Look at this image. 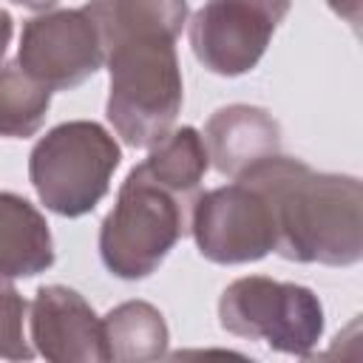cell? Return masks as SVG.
I'll return each mask as SVG.
<instances>
[{
    "label": "cell",
    "instance_id": "obj_6",
    "mask_svg": "<svg viewBox=\"0 0 363 363\" xmlns=\"http://www.w3.org/2000/svg\"><path fill=\"white\" fill-rule=\"evenodd\" d=\"M292 0H207L190 20L196 60L218 77L252 71Z\"/></svg>",
    "mask_w": 363,
    "mask_h": 363
},
{
    "label": "cell",
    "instance_id": "obj_4",
    "mask_svg": "<svg viewBox=\"0 0 363 363\" xmlns=\"http://www.w3.org/2000/svg\"><path fill=\"white\" fill-rule=\"evenodd\" d=\"M122 147L99 122L71 119L51 128L28 153V179L40 201L65 218L91 213L108 193Z\"/></svg>",
    "mask_w": 363,
    "mask_h": 363
},
{
    "label": "cell",
    "instance_id": "obj_16",
    "mask_svg": "<svg viewBox=\"0 0 363 363\" xmlns=\"http://www.w3.org/2000/svg\"><path fill=\"white\" fill-rule=\"evenodd\" d=\"M326 3H329V9H332L337 17H343L352 28L360 26V3H363V0H326Z\"/></svg>",
    "mask_w": 363,
    "mask_h": 363
},
{
    "label": "cell",
    "instance_id": "obj_5",
    "mask_svg": "<svg viewBox=\"0 0 363 363\" xmlns=\"http://www.w3.org/2000/svg\"><path fill=\"white\" fill-rule=\"evenodd\" d=\"M218 323L235 337L264 340L269 349L309 357L323 337V306L309 286L247 275L218 298Z\"/></svg>",
    "mask_w": 363,
    "mask_h": 363
},
{
    "label": "cell",
    "instance_id": "obj_13",
    "mask_svg": "<svg viewBox=\"0 0 363 363\" xmlns=\"http://www.w3.org/2000/svg\"><path fill=\"white\" fill-rule=\"evenodd\" d=\"M139 167L159 184L187 196V199H196L199 196L196 190L210 167L204 136L190 125L167 130L156 145H150V153Z\"/></svg>",
    "mask_w": 363,
    "mask_h": 363
},
{
    "label": "cell",
    "instance_id": "obj_15",
    "mask_svg": "<svg viewBox=\"0 0 363 363\" xmlns=\"http://www.w3.org/2000/svg\"><path fill=\"white\" fill-rule=\"evenodd\" d=\"M28 303L11 284V278L0 275V357L6 360H31L34 349L23 335Z\"/></svg>",
    "mask_w": 363,
    "mask_h": 363
},
{
    "label": "cell",
    "instance_id": "obj_12",
    "mask_svg": "<svg viewBox=\"0 0 363 363\" xmlns=\"http://www.w3.org/2000/svg\"><path fill=\"white\" fill-rule=\"evenodd\" d=\"M105 354L113 363H142L167 354L164 315L147 301H125L102 318Z\"/></svg>",
    "mask_w": 363,
    "mask_h": 363
},
{
    "label": "cell",
    "instance_id": "obj_2",
    "mask_svg": "<svg viewBox=\"0 0 363 363\" xmlns=\"http://www.w3.org/2000/svg\"><path fill=\"white\" fill-rule=\"evenodd\" d=\"M179 34L159 26L119 28L102 37L108 85V122L130 147L156 145L176 122L184 82L176 57Z\"/></svg>",
    "mask_w": 363,
    "mask_h": 363
},
{
    "label": "cell",
    "instance_id": "obj_17",
    "mask_svg": "<svg viewBox=\"0 0 363 363\" xmlns=\"http://www.w3.org/2000/svg\"><path fill=\"white\" fill-rule=\"evenodd\" d=\"M11 34H14V20L6 9H0V62L6 60V51H9V43H11Z\"/></svg>",
    "mask_w": 363,
    "mask_h": 363
},
{
    "label": "cell",
    "instance_id": "obj_7",
    "mask_svg": "<svg viewBox=\"0 0 363 363\" xmlns=\"http://www.w3.org/2000/svg\"><path fill=\"white\" fill-rule=\"evenodd\" d=\"M190 233L199 252L213 264H252L275 250L269 201L241 179L196 196Z\"/></svg>",
    "mask_w": 363,
    "mask_h": 363
},
{
    "label": "cell",
    "instance_id": "obj_9",
    "mask_svg": "<svg viewBox=\"0 0 363 363\" xmlns=\"http://www.w3.org/2000/svg\"><path fill=\"white\" fill-rule=\"evenodd\" d=\"M34 349L54 363H105L102 318L71 286L48 284L34 292L28 306Z\"/></svg>",
    "mask_w": 363,
    "mask_h": 363
},
{
    "label": "cell",
    "instance_id": "obj_1",
    "mask_svg": "<svg viewBox=\"0 0 363 363\" xmlns=\"http://www.w3.org/2000/svg\"><path fill=\"white\" fill-rule=\"evenodd\" d=\"M272 210L275 252L298 264L352 267L363 258V184L346 173H318L292 156H272L244 176Z\"/></svg>",
    "mask_w": 363,
    "mask_h": 363
},
{
    "label": "cell",
    "instance_id": "obj_8",
    "mask_svg": "<svg viewBox=\"0 0 363 363\" xmlns=\"http://www.w3.org/2000/svg\"><path fill=\"white\" fill-rule=\"evenodd\" d=\"M17 65L51 91L77 88L105 65L99 28L82 9L43 11L23 26Z\"/></svg>",
    "mask_w": 363,
    "mask_h": 363
},
{
    "label": "cell",
    "instance_id": "obj_18",
    "mask_svg": "<svg viewBox=\"0 0 363 363\" xmlns=\"http://www.w3.org/2000/svg\"><path fill=\"white\" fill-rule=\"evenodd\" d=\"M11 3H17V6H23V9H31V11H48V9H54L60 0H11Z\"/></svg>",
    "mask_w": 363,
    "mask_h": 363
},
{
    "label": "cell",
    "instance_id": "obj_11",
    "mask_svg": "<svg viewBox=\"0 0 363 363\" xmlns=\"http://www.w3.org/2000/svg\"><path fill=\"white\" fill-rule=\"evenodd\" d=\"M54 264V238L45 216L23 196L0 190V275L34 278Z\"/></svg>",
    "mask_w": 363,
    "mask_h": 363
},
{
    "label": "cell",
    "instance_id": "obj_10",
    "mask_svg": "<svg viewBox=\"0 0 363 363\" xmlns=\"http://www.w3.org/2000/svg\"><path fill=\"white\" fill-rule=\"evenodd\" d=\"M201 136L213 167L230 179L281 153V128L272 113L258 105L218 108L207 119Z\"/></svg>",
    "mask_w": 363,
    "mask_h": 363
},
{
    "label": "cell",
    "instance_id": "obj_14",
    "mask_svg": "<svg viewBox=\"0 0 363 363\" xmlns=\"http://www.w3.org/2000/svg\"><path fill=\"white\" fill-rule=\"evenodd\" d=\"M51 108V88L26 74L17 62L0 68V136H34Z\"/></svg>",
    "mask_w": 363,
    "mask_h": 363
},
{
    "label": "cell",
    "instance_id": "obj_3",
    "mask_svg": "<svg viewBox=\"0 0 363 363\" xmlns=\"http://www.w3.org/2000/svg\"><path fill=\"white\" fill-rule=\"evenodd\" d=\"M193 201L159 184L136 164L99 224V258L105 269L122 281H139L156 272L187 233Z\"/></svg>",
    "mask_w": 363,
    "mask_h": 363
}]
</instances>
